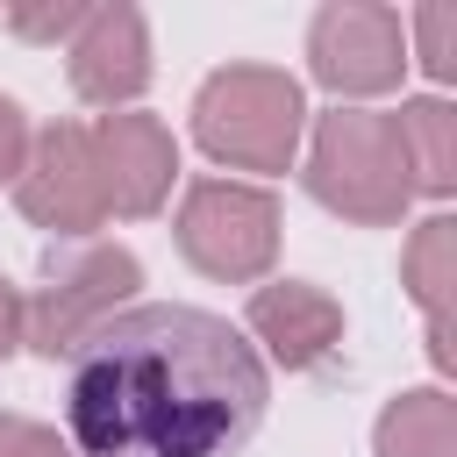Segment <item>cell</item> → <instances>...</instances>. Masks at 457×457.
<instances>
[{
    "instance_id": "1",
    "label": "cell",
    "mask_w": 457,
    "mask_h": 457,
    "mask_svg": "<svg viewBox=\"0 0 457 457\" xmlns=\"http://www.w3.org/2000/svg\"><path fill=\"white\" fill-rule=\"evenodd\" d=\"M271 407L257 343L207 307L143 300L64 357L71 457H243Z\"/></svg>"
},
{
    "instance_id": "2",
    "label": "cell",
    "mask_w": 457,
    "mask_h": 457,
    "mask_svg": "<svg viewBox=\"0 0 457 457\" xmlns=\"http://www.w3.org/2000/svg\"><path fill=\"white\" fill-rule=\"evenodd\" d=\"M307 129V93L278 64H221L193 93V136L228 171H286Z\"/></svg>"
},
{
    "instance_id": "3",
    "label": "cell",
    "mask_w": 457,
    "mask_h": 457,
    "mask_svg": "<svg viewBox=\"0 0 457 457\" xmlns=\"http://www.w3.org/2000/svg\"><path fill=\"white\" fill-rule=\"evenodd\" d=\"M307 193H314L328 214H343V221L393 228V221L407 214V200H414V179H407L393 114H371V107H328V114L314 121Z\"/></svg>"
},
{
    "instance_id": "4",
    "label": "cell",
    "mask_w": 457,
    "mask_h": 457,
    "mask_svg": "<svg viewBox=\"0 0 457 457\" xmlns=\"http://www.w3.org/2000/svg\"><path fill=\"white\" fill-rule=\"evenodd\" d=\"M143 264L121 243H57L43 257V286L21 293V343L36 357H71L100 321H114L121 307H136Z\"/></svg>"
},
{
    "instance_id": "5",
    "label": "cell",
    "mask_w": 457,
    "mask_h": 457,
    "mask_svg": "<svg viewBox=\"0 0 457 457\" xmlns=\"http://www.w3.org/2000/svg\"><path fill=\"white\" fill-rule=\"evenodd\" d=\"M179 250L221 286H250L278 257V200L243 179H193L179 200Z\"/></svg>"
},
{
    "instance_id": "6",
    "label": "cell",
    "mask_w": 457,
    "mask_h": 457,
    "mask_svg": "<svg viewBox=\"0 0 457 457\" xmlns=\"http://www.w3.org/2000/svg\"><path fill=\"white\" fill-rule=\"evenodd\" d=\"M307 71L314 86L343 100H378L400 86L407 71V29L393 7L378 0H328L314 21H307Z\"/></svg>"
},
{
    "instance_id": "7",
    "label": "cell",
    "mask_w": 457,
    "mask_h": 457,
    "mask_svg": "<svg viewBox=\"0 0 457 457\" xmlns=\"http://www.w3.org/2000/svg\"><path fill=\"white\" fill-rule=\"evenodd\" d=\"M14 200H21V214H29L36 228H50V236H64V243H86V236L107 221L100 164H93V129H86V121H50L43 136H29Z\"/></svg>"
},
{
    "instance_id": "8",
    "label": "cell",
    "mask_w": 457,
    "mask_h": 457,
    "mask_svg": "<svg viewBox=\"0 0 457 457\" xmlns=\"http://www.w3.org/2000/svg\"><path fill=\"white\" fill-rule=\"evenodd\" d=\"M64 71H71V93L93 100V107H107V114H121L129 100H143V86L157 71L150 64V21H143V7H129V0L86 7V21L64 43Z\"/></svg>"
},
{
    "instance_id": "9",
    "label": "cell",
    "mask_w": 457,
    "mask_h": 457,
    "mask_svg": "<svg viewBox=\"0 0 457 457\" xmlns=\"http://www.w3.org/2000/svg\"><path fill=\"white\" fill-rule=\"evenodd\" d=\"M93 164H100V200H107V214L143 221V214H157V207L171 200L179 143H171V129H164L157 114L121 107V114H100V121H93Z\"/></svg>"
},
{
    "instance_id": "10",
    "label": "cell",
    "mask_w": 457,
    "mask_h": 457,
    "mask_svg": "<svg viewBox=\"0 0 457 457\" xmlns=\"http://www.w3.org/2000/svg\"><path fill=\"white\" fill-rule=\"evenodd\" d=\"M250 336L286 371H321L343 350V307L314 278H271V286L250 293Z\"/></svg>"
},
{
    "instance_id": "11",
    "label": "cell",
    "mask_w": 457,
    "mask_h": 457,
    "mask_svg": "<svg viewBox=\"0 0 457 457\" xmlns=\"http://www.w3.org/2000/svg\"><path fill=\"white\" fill-rule=\"evenodd\" d=\"M400 271H407L414 307L428 314V357H436V371H450V364H457V350H450V300H457V221H450V214H428V221L407 236Z\"/></svg>"
},
{
    "instance_id": "12",
    "label": "cell",
    "mask_w": 457,
    "mask_h": 457,
    "mask_svg": "<svg viewBox=\"0 0 457 457\" xmlns=\"http://www.w3.org/2000/svg\"><path fill=\"white\" fill-rule=\"evenodd\" d=\"M393 136H400V157H407V179L414 193H436L450 200L457 193V107L450 100H407L393 114Z\"/></svg>"
},
{
    "instance_id": "13",
    "label": "cell",
    "mask_w": 457,
    "mask_h": 457,
    "mask_svg": "<svg viewBox=\"0 0 457 457\" xmlns=\"http://www.w3.org/2000/svg\"><path fill=\"white\" fill-rule=\"evenodd\" d=\"M371 450L378 457H457V400L443 386H414V393L386 400Z\"/></svg>"
},
{
    "instance_id": "14",
    "label": "cell",
    "mask_w": 457,
    "mask_h": 457,
    "mask_svg": "<svg viewBox=\"0 0 457 457\" xmlns=\"http://www.w3.org/2000/svg\"><path fill=\"white\" fill-rule=\"evenodd\" d=\"M414 64H421L436 86L457 79V7H443V0L414 7Z\"/></svg>"
},
{
    "instance_id": "15",
    "label": "cell",
    "mask_w": 457,
    "mask_h": 457,
    "mask_svg": "<svg viewBox=\"0 0 457 457\" xmlns=\"http://www.w3.org/2000/svg\"><path fill=\"white\" fill-rule=\"evenodd\" d=\"M14 36H29V43H71V29L86 21V0H43V7H7L0 14Z\"/></svg>"
},
{
    "instance_id": "16",
    "label": "cell",
    "mask_w": 457,
    "mask_h": 457,
    "mask_svg": "<svg viewBox=\"0 0 457 457\" xmlns=\"http://www.w3.org/2000/svg\"><path fill=\"white\" fill-rule=\"evenodd\" d=\"M0 457H71L64 436L50 421H29V414H0Z\"/></svg>"
},
{
    "instance_id": "17",
    "label": "cell",
    "mask_w": 457,
    "mask_h": 457,
    "mask_svg": "<svg viewBox=\"0 0 457 457\" xmlns=\"http://www.w3.org/2000/svg\"><path fill=\"white\" fill-rule=\"evenodd\" d=\"M21 157H29V114H21V100L0 93V186L21 179Z\"/></svg>"
},
{
    "instance_id": "18",
    "label": "cell",
    "mask_w": 457,
    "mask_h": 457,
    "mask_svg": "<svg viewBox=\"0 0 457 457\" xmlns=\"http://www.w3.org/2000/svg\"><path fill=\"white\" fill-rule=\"evenodd\" d=\"M14 350H21V286L0 278V357H14Z\"/></svg>"
}]
</instances>
